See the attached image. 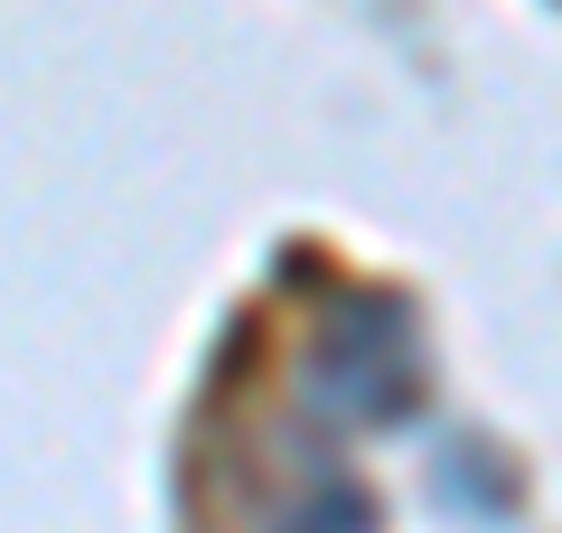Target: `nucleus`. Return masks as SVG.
Instances as JSON below:
<instances>
[{
    "instance_id": "2",
    "label": "nucleus",
    "mask_w": 562,
    "mask_h": 533,
    "mask_svg": "<svg viewBox=\"0 0 562 533\" xmlns=\"http://www.w3.org/2000/svg\"><path fill=\"white\" fill-rule=\"evenodd\" d=\"M281 533H375V514H366L357 496H319V506H301Z\"/></svg>"
},
{
    "instance_id": "1",
    "label": "nucleus",
    "mask_w": 562,
    "mask_h": 533,
    "mask_svg": "<svg viewBox=\"0 0 562 533\" xmlns=\"http://www.w3.org/2000/svg\"><path fill=\"white\" fill-rule=\"evenodd\" d=\"M328 375H347V384H328V402H347L357 421H384L413 402V337H403V318L384 299L328 318Z\"/></svg>"
}]
</instances>
